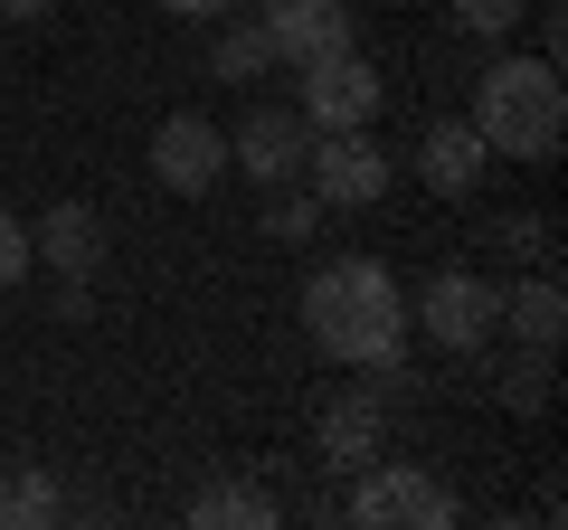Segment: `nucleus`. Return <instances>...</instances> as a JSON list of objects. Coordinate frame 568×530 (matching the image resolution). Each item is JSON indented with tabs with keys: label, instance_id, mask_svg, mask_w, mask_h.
Returning a JSON list of instances; mask_svg holds the SVG:
<instances>
[{
	"label": "nucleus",
	"instance_id": "1",
	"mask_svg": "<svg viewBox=\"0 0 568 530\" xmlns=\"http://www.w3.org/2000/svg\"><path fill=\"white\" fill-rule=\"evenodd\" d=\"M304 342L342 369H379V360H407L417 323H407V294L379 256H332L304 275Z\"/></svg>",
	"mask_w": 568,
	"mask_h": 530
},
{
	"label": "nucleus",
	"instance_id": "2",
	"mask_svg": "<svg viewBox=\"0 0 568 530\" xmlns=\"http://www.w3.org/2000/svg\"><path fill=\"white\" fill-rule=\"evenodd\" d=\"M474 133H484L493 162H559L568 143V85L549 58H493L474 77Z\"/></svg>",
	"mask_w": 568,
	"mask_h": 530
},
{
	"label": "nucleus",
	"instance_id": "3",
	"mask_svg": "<svg viewBox=\"0 0 568 530\" xmlns=\"http://www.w3.org/2000/svg\"><path fill=\"white\" fill-rule=\"evenodd\" d=\"M342 511L361 530H446L455 521V492L436 483L426 465H361V483H351Z\"/></svg>",
	"mask_w": 568,
	"mask_h": 530
},
{
	"label": "nucleus",
	"instance_id": "4",
	"mask_svg": "<svg viewBox=\"0 0 568 530\" xmlns=\"http://www.w3.org/2000/svg\"><path fill=\"white\" fill-rule=\"evenodd\" d=\"M407 323H417L436 350H484L493 332H503V285H484V275L446 265V275H426V294L407 304Z\"/></svg>",
	"mask_w": 568,
	"mask_h": 530
},
{
	"label": "nucleus",
	"instance_id": "5",
	"mask_svg": "<svg viewBox=\"0 0 568 530\" xmlns=\"http://www.w3.org/2000/svg\"><path fill=\"white\" fill-rule=\"evenodd\" d=\"M379 67L361 58V48H332V58H304V85H294V114L313 123V133H361L369 114H379Z\"/></svg>",
	"mask_w": 568,
	"mask_h": 530
},
{
	"label": "nucleus",
	"instance_id": "6",
	"mask_svg": "<svg viewBox=\"0 0 568 530\" xmlns=\"http://www.w3.org/2000/svg\"><path fill=\"white\" fill-rule=\"evenodd\" d=\"M388 181H398V162L369 143V123L361 133H313L304 143V190L323 208H369V200H388Z\"/></svg>",
	"mask_w": 568,
	"mask_h": 530
},
{
	"label": "nucleus",
	"instance_id": "7",
	"mask_svg": "<svg viewBox=\"0 0 568 530\" xmlns=\"http://www.w3.org/2000/svg\"><path fill=\"white\" fill-rule=\"evenodd\" d=\"M304 143H313V123L294 104H256L227 133V171H246L256 190H284V181H304Z\"/></svg>",
	"mask_w": 568,
	"mask_h": 530
},
{
	"label": "nucleus",
	"instance_id": "8",
	"mask_svg": "<svg viewBox=\"0 0 568 530\" xmlns=\"http://www.w3.org/2000/svg\"><path fill=\"white\" fill-rule=\"evenodd\" d=\"M152 181L181 190V200H209L227 181V133L209 114H162V133H152Z\"/></svg>",
	"mask_w": 568,
	"mask_h": 530
},
{
	"label": "nucleus",
	"instance_id": "9",
	"mask_svg": "<svg viewBox=\"0 0 568 530\" xmlns=\"http://www.w3.org/2000/svg\"><path fill=\"white\" fill-rule=\"evenodd\" d=\"M265 39H275V67H304V58H332L351 48V0H256Z\"/></svg>",
	"mask_w": 568,
	"mask_h": 530
},
{
	"label": "nucleus",
	"instance_id": "10",
	"mask_svg": "<svg viewBox=\"0 0 568 530\" xmlns=\"http://www.w3.org/2000/svg\"><path fill=\"white\" fill-rule=\"evenodd\" d=\"M379 436H388V398L379 388H342L323 408V465H342V473L379 465Z\"/></svg>",
	"mask_w": 568,
	"mask_h": 530
},
{
	"label": "nucleus",
	"instance_id": "11",
	"mask_svg": "<svg viewBox=\"0 0 568 530\" xmlns=\"http://www.w3.org/2000/svg\"><path fill=\"white\" fill-rule=\"evenodd\" d=\"M484 133L474 123H426V143H417V181L436 190V200H465L474 181H484Z\"/></svg>",
	"mask_w": 568,
	"mask_h": 530
},
{
	"label": "nucleus",
	"instance_id": "12",
	"mask_svg": "<svg viewBox=\"0 0 568 530\" xmlns=\"http://www.w3.org/2000/svg\"><path fill=\"white\" fill-rule=\"evenodd\" d=\"M29 246H39L58 275H95V256H104V218H95L85 200H58L39 227H29Z\"/></svg>",
	"mask_w": 568,
	"mask_h": 530
},
{
	"label": "nucleus",
	"instance_id": "13",
	"mask_svg": "<svg viewBox=\"0 0 568 530\" xmlns=\"http://www.w3.org/2000/svg\"><path fill=\"white\" fill-rule=\"evenodd\" d=\"M503 323H511V342L559 350V332H568V294H559V275H530V285H511V294H503Z\"/></svg>",
	"mask_w": 568,
	"mask_h": 530
},
{
	"label": "nucleus",
	"instance_id": "14",
	"mask_svg": "<svg viewBox=\"0 0 568 530\" xmlns=\"http://www.w3.org/2000/svg\"><path fill=\"white\" fill-rule=\"evenodd\" d=\"M190 521H200V530H275L284 502H275V492H256V483H200Z\"/></svg>",
	"mask_w": 568,
	"mask_h": 530
},
{
	"label": "nucleus",
	"instance_id": "15",
	"mask_svg": "<svg viewBox=\"0 0 568 530\" xmlns=\"http://www.w3.org/2000/svg\"><path fill=\"white\" fill-rule=\"evenodd\" d=\"M209 67H219V85H256V77H275V39H265V20H227L219 48H209Z\"/></svg>",
	"mask_w": 568,
	"mask_h": 530
},
{
	"label": "nucleus",
	"instance_id": "16",
	"mask_svg": "<svg viewBox=\"0 0 568 530\" xmlns=\"http://www.w3.org/2000/svg\"><path fill=\"white\" fill-rule=\"evenodd\" d=\"M58 511H67V492H58L48 465H20L0 483V530H39V521H58Z\"/></svg>",
	"mask_w": 568,
	"mask_h": 530
},
{
	"label": "nucleus",
	"instance_id": "17",
	"mask_svg": "<svg viewBox=\"0 0 568 530\" xmlns=\"http://www.w3.org/2000/svg\"><path fill=\"white\" fill-rule=\"evenodd\" d=\"M313 227H323V200H313L304 181H284L275 200H265V237H284V246H304Z\"/></svg>",
	"mask_w": 568,
	"mask_h": 530
},
{
	"label": "nucleus",
	"instance_id": "18",
	"mask_svg": "<svg viewBox=\"0 0 568 530\" xmlns=\"http://www.w3.org/2000/svg\"><path fill=\"white\" fill-rule=\"evenodd\" d=\"M493 398H503L511 417H540V408H549V350H530L521 369H503V388H493Z\"/></svg>",
	"mask_w": 568,
	"mask_h": 530
},
{
	"label": "nucleus",
	"instance_id": "19",
	"mask_svg": "<svg viewBox=\"0 0 568 530\" xmlns=\"http://www.w3.org/2000/svg\"><path fill=\"white\" fill-rule=\"evenodd\" d=\"M521 20H530V0H455V29H474V39H511Z\"/></svg>",
	"mask_w": 568,
	"mask_h": 530
},
{
	"label": "nucleus",
	"instance_id": "20",
	"mask_svg": "<svg viewBox=\"0 0 568 530\" xmlns=\"http://www.w3.org/2000/svg\"><path fill=\"white\" fill-rule=\"evenodd\" d=\"M29 265H39V246H29V227L10 218V208H0V285H20Z\"/></svg>",
	"mask_w": 568,
	"mask_h": 530
},
{
	"label": "nucleus",
	"instance_id": "21",
	"mask_svg": "<svg viewBox=\"0 0 568 530\" xmlns=\"http://www.w3.org/2000/svg\"><path fill=\"white\" fill-rule=\"evenodd\" d=\"M493 246H511V256H549V218H493Z\"/></svg>",
	"mask_w": 568,
	"mask_h": 530
},
{
	"label": "nucleus",
	"instance_id": "22",
	"mask_svg": "<svg viewBox=\"0 0 568 530\" xmlns=\"http://www.w3.org/2000/svg\"><path fill=\"white\" fill-rule=\"evenodd\" d=\"M0 20H58V0H0Z\"/></svg>",
	"mask_w": 568,
	"mask_h": 530
},
{
	"label": "nucleus",
	"instance_id": "23",
	"mask_svg": "<svg viewBox=\"0 0 568 530\" xmlns=\"http://www.w3.org/2000/svg\"><path fill=\"white\" fill-rule=\"evenodd\" d=\"M152 10H181V20H219L227 0H152Z\"/></svg>",
	"mask_w": 568,
	"mask_h": 530
},
{
	"label": "nucleus",
	"instance_id": "24",
	"mask_svg": "<svg viewBox=\"0 0 568 530\" xmlns=\"http://www.w3.org/2000/svg\"><path fill=\"white\" fill-rule=\"evenodd\" d=\"M0 29H10V20H0Z\"/></svg>",
	"mask_w": 568,
	"mask_h": 530
}]
</instances>
